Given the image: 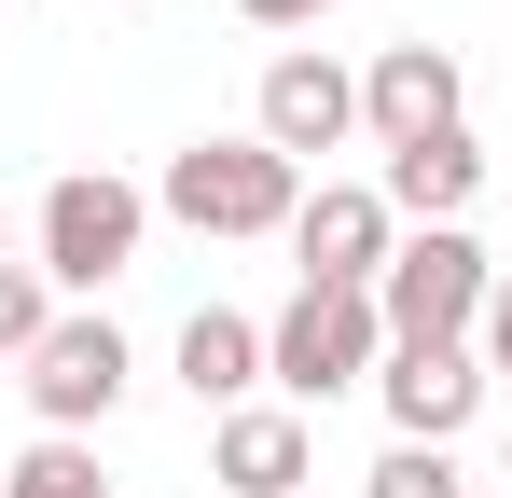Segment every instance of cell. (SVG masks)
Returning a JSON list of instances; mask_svg holds the SVG:
<instances>
[{
  "label": "cell",
  "instance_id": "obj_14",
  "mask_svg": "<svg viewBox=\"0 0 512 498\" xmlns=\"http://www.w3.org/2000/svg\"><path fill=\"white\" fill-rule=\"evenodd\" d=\"M42 332H56V277L42 263H0V360H28Z\"/></svg>",
  "mask_w": 512,
  "mask_h": 498
},
{
  "label": "cell",
  "instance_id": "obj_2",
  "mask_svg": "<svg viewBox=\"0 0 512 498\" xmlns=\"http://www.w3.org/2000/svg\"><path fill=\"white\" fill-rule=\"evenodd\" d=\"M263 374L291 388V415L333 402V388H374V374H388V319H374V291H291L277 332H263Z\"/></svg>",
  "mask_w": 512,
  "mask_h": 498
},
{
  "label": "cell",
  "instance_id": "obj_7",
  "mask_svg": "<svg viewBox=\"0 0 512 498\" xmlns=\"http://www.w3.org/2000/svg\"><path fill=\"white\" fill-rule=\"evenodd\" d=\"M28 402H42V429L84 443L97 415L125 402V332H111V319H56L42 346H28Z\"/></svg>",
  "mask_w": 512,
  "mask_h": 498
},
{
  "label": "cell",
  "instance_id": "obj_10",
  "mask_svg": "<svg viewBox=\"0 0 512 498\" xmlns=\"http://www.w3.org/2000/svg\"><path fill=\"white\" fill-rule=\"evenodd\" d=\"M208 485H236V498H305V415H291V402H236L222 443H208Z\"/></svg>",
  "mask_w": 512,
  "mask_h": 498
},
{
  "label": "cell",
  "instance_id": "obj_12",
  "mask_svg": "<svg viewBox=\"0 0 512 498\" xmlns=\"http://www.w3.org/2000/svg\"><path fill=\"white\" fill-rule=\"evenodd\" d=\"M180 388L236 415V402L263 388V319H236V305H194V319H180Z\"/></svg>",
  "mask_w": 512,
  "mask_h": 498
},
{
  "label": "cell",
  "instance_id": "obj_18",
  "mask_svg": "<svg viewBox=\"0 0 512 498\" xmlns=\"http://www.w3.org/2000/svg\"><path fill=\"white\" fill-rule=\"evenodd\" d=\"M499 485H512V443H499Z\"/></svg>",
  "mask_w": 512,
  "mask_h": 498
},
{
  "label": "cell",
  "instance_id": "obj_1",
  "mask_svg": "<svg viewBox=\"0 0 512 498\" xmlns=\"http://www.w3.org/2000/svg\"><path fill=\"white\" fill-rule=\"evenodd\" d=\"M153 208H167V222H194V236H291L305 166L263 153V125H250V139H194V153H167Z\"/></svg>",
  "mask_w": 512,
  "mask_h": 498
},
{
  "label": "cell",
  "instance_id": "obj_17",
  "mask_svg": "<svg viewBox=\"0 0 512 498\" xmlns=\"http://www.w3.org/2000/svg\"><path fill=\"white\" fill-rule=\"evenodd\" d=\"M236 14H250V28H319L333 0H236Z\"/></svg>",
  "mask_w": 512,
  "mask_h": 498
},
{
  "label": "cell",
  "instance_id": "obj_4",
  "mask_svg": "<svg viewBox=\"0 0 512 498\" xmlns=\"http://www.w3.org/2000/svg\"><path fill=\"white\" fill-rule=\"evenodd\" d=\"M139 222H153V194H139V180L70 166V180L42 194V277H56V291H111V277L139 263Z\"/></svg>",
  "mask_w": 512,
  "mask_h": 498
},
{
  "label": "cell",
  "instance_id": "obj_8",
  "mask_svg": "<svg viewBox=\"0 0 512 498\" xmlns=\"http://www.w3.org/2000/svg\"><path fill=\"white\" fill-rule=\"evenodd\" d=\"M360 125H374V153H416L457 125V56L443 42H388L374 70H360Z\"/></svg>",
  "mask_w": 512,
  "mask_h": 498
},
{
  "label": "cell",
  "instance_id": "obj_13",
  "mask_svg": "<svg viewBox=\"0 0 512 498\" xmlns=\"http://www.w3.org/2000/svg\"><path fill=\"white\" fill-rule=\"evenodd\" d=\"M0 498H111V471H97V443H70V429H42L28 457H14V485Z\"/></svg>",
  "mask_w": 512,
  "mask_h": 498
},
{
  "label": "cell",
  "instance_id": "obj_6",
  "mask_svg": "<svg viewBox=\"0 0 512 498\" xmlns=\"http://www.w3.org/2000/svg\"><path fill=\"white\" fill-rule=\"evenodd\" d=\"M485 346H388V374H374V402H388V429L402 443H457L471 415H485Z\"/></svg>",
  "mask_w": 512,
  "mask_h": 498
},
{
  "label": "cell",
  "instance_id": "obj_9",
  "mask_svg": "<svg viewBox=\"0 0 512 498\" xmlns=\"http://www.w3.org/2000/svg\"><path fill=\"white\" fill-rule=\"evenodd\" d=\"M333 139H360V83L333 70V56H263V153H333Z\"/></svg>",
  "mask_w": 512,
  "mask_h": 498
},
{
  "label": "cell",
  "instance_id": "obj_16",
  "mask_svg": "<svg viewBox=\"0 0 512 498\" xmlns=\"http://www.w3.org/2000/svg\"><path fill=\"white\" fill-rule=\"evenodd\" d=\"M471 346H485V374H512V263H499V291H485V332Z\"/></svg>",
  "mask_w": 512,
  "mask_h": 498
},
{
  "label": "cell",
  "instance_id": "obj_11",
  "mask_svg": "<svg viewBox=\"0 0 512 498\" xmlns=\"http://www.w3.org/2000/svg\"><path fill=\"white\" fill-rule=\"evenodd\" d=\"M388 222H416V236H443L471 194H485V153H471V125H443V139H416V153H388Z\"/></svg>",
  "mask_w": 512,
  "mask_h": 498
},
{
  "label": "cell",
  "instance_id": "obj_3",
  "mask_svg": "<svg viewBox=\"0 0 512 498\" xmlns=\"http://www.w3.org/2000/svg\"><path fill=\"white\" fill-rule=\"evenodd\" d=\"M485 291H499V263L443 222V236H402V249H388L374 319H388V346H471V332H485Z\"/></svg>",
  "mask_w": 512,
  "mask_h": 498
},
{
  "label": "cell",
  "instance_id": "obj_5",
  "mask_svg": "<svg viewBox=\"0 0 512 498\" xmlns=\"http://www.w3.org/2000/svg\"><path fill=\"white\" fill-rule=\"evenodd\" d=\"M388 249H402V222H388L374 180H319V194L291 208V263H305V291H374Z\"/></svg>",
  "mask_w": 512,
  "mask_h": 498
},
{
  "label": "cell",
  "instance_id": "obj_15",
  "mask_svg": "<svg viewBox=\"0 0 512 498\" xmlns=\"http://www.w3.org/2000/svg\"><path fill=\"white\" fill-rule=\"evenodd\" d=\"M360 498H457V443H388Z\"/></svg>",
  "mask_w": 512,
  "mask_h": 498
},
{
  "label": "cell",
  "instance_id": "obj_19",
  "mask_svg": "<svg viewBox=\"0 0 512 498\" xmlns=\"http://www.w3.org/2000/svg\"><path fill=\"white\" fill-rule=\"evenodd\" d=\"M0 263H14V236H0Z\"/></svg>",
  "mask_w": 512,
  "mask_h": 498
}]
</instances>
